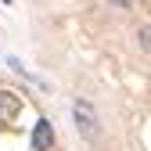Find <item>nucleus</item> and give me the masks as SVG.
Segmentation results:
<instances>
[{"label": "nucleus", "instance_id": "f03ea898", "mask_svg": "<svg viewBox=\"0 0 151 151\" xmlns=\"http://www.w3.org/2000/svg\"><path fill=\"white\" fill-rule=\"evenodd\" d=\"M18 111H22V97L11 90H0V126H11L18 119Z\"/></svg>", "mask_w": 151, "mask_h": 151}, {"label": "nucleus", "instance_id": "20e7f679", "mask_svg": "<svg viewBox=\"0 0 151 151\" xmlns=\"http://www.w3.org/2000/svg\"><path fill=\"white\" fill-rule=\"evenodd\" d=\"M108 4H115V7H129L133 0H108Z\"/></svg>", "mask_w": 151, "mask_h": 151}, {"label": "nucleus", "instance_id": "f257e3e1", "mask_svg": "<svg viewBox=\"0 0 151 151\" xmlns=\"http://www.w3.org/2000/svg\"><path fill=\"white\" fill-rule=\"evenodd\" d=\"M72 119H76V129H79V137L83 140H97L101 137V122H97V111H93L90 101H76L72 104Z\"/></svg>", "mask_w": 151, "mask_h": 151}, {"label": "nucleus", "instance_id": "39448f33", "mask_svg": "<svg viewBox=\"0 0 151 151\" xmlns=\"http://www.w3.org/2000/svg\"><path fill=\"white\" fill-rule=\"evenodd\" d=\"M4 4H11V0H4Z\"/></svg>", "mask_w": 151, "mask_h": 151}, {"label": "nucleus", "instance_id": "7ed1b4c3", "mask_svg": "<svg viewBox=\"0 0 151 151\" xmlns=\"http://www.w3.org/2000/svg\"><path fill=\"white\" fill-rule=\"evenodd\" d=\"M50 144H54V126L50 119H40L32 126V151H50Z\"/></svg>", "mask_w": 151, "mask_h": 151}]
</instances>
